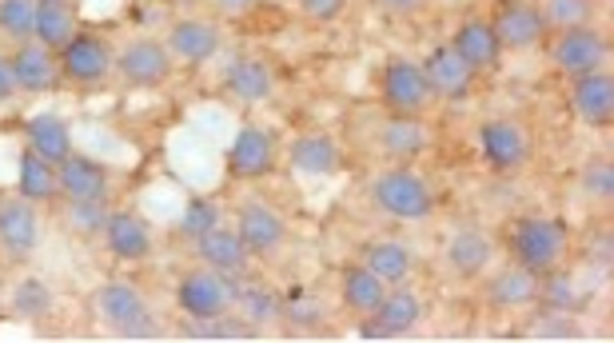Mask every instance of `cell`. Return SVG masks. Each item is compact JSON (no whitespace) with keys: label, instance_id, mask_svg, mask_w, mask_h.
Masks as SVG:
<instances>
[{"label":"cell","instance_id":"obj_30","mask_svg":"<svg viewBox=\"0 0 614 343\" xmlns=\"http://www.w3.org/2000/svg\"><path fill=\"white\" fill-rule=\"evenodd\" d=\"M486 299L495 308H527V304L538 299V276L515 263V267H507V272H499V276L491 279Z\"/></svg>","mask_w":614,"mask_h":343},{"label":"cell","instance_id":"obj_19","mask_svg":"<svg viewBox=\"0 0 614 343\" xmlns=\"http://www.w3.org/2000/svg\"><path fill=\"white\" fill-rule=\"evenodd\" d=\"M451 49L467 60L475 72H495L499 68V36H495V28H491V20H463L459 28H455V40Z\"/></svg>","mask_w":614,"mask_h":343},{"label":"cell","instance_id":"obj_33","mask_svg":"<svg viewBox=\"0 0 614 343\" xmlns=\"http://www.w3.org/2000/svg\"><path fill=\"white\" fill-rule=\"evenodd\" d=\"M598 0H538V17L547 24V33H566V28H582L595 24Z\"/></svg>","mask_w":614,"mask_h":343},{"label":"cell","instance_id":"obj_8","mask_svg":"<svg viewBox=\"0 0 614 343\" xmlns=\"http://www.w3.org/2000/svg\"><path fill=\"white\" fill-rule=\"evenodd\" d=\"M479 148H483V160L495 172H518L523 164L531 160V136L518 120H483L479 124Z\"/></svg>","mask_w":614,"mask_h":343},{"label":"cell","instance_id":"obj_21","mask_svg":"<svg viewBox=\"0 0 614 343\" xmlns=\"http://www.w3.org/2000/svg\"><path fill=\"white\" fill-rule=\"evenodd\" d=\"M272 164H275V148H272V136L263 128H243L236 136L231 152H227L231 176H243V180H256L263 172H272Z\"/></svg>","mask_w":614,"mask_h":343},{"label":"cell","instance_id":"obj_34","mask_svg":"<svg viewBox=\"0 0 614 343\" xmlns=\"http://www.w3.org/2000/svg\"><path fill=\"white\" fill-rule=\"evenodd\" d=\"M64 224H68V231L80 236V240L104 236L108 208H104V200H68L64 204Z\"/></svg>","mask_w":614,"mask_h":343},{"label":"cell","instance_id":"obj_7","mask_svg":"<svg viewBox=\"0 0 614 343\" xmlns=\"http://www.w3.org/2000/svg\"><path fill=\"white\" fill-rule=\"evenodd\" d=\"M112 64L124 76V84H132V88H160L172 76V56L164 49V40H152V36L128 40L112 56Z\"/></svg>","mask_w":614,"mask_h":343},{"label":"cell","instance_id":"obj_38","mask_svg":"<svg viewBox=\"0 0 614 343\" xmlns=\"http://www.w3.org/2000/svg\"><path fill=\"white\" fill-rule=\"evenodd\" d=\"M49 304H52V295L40 279H20L17 295H12V308H17L20 315H44Z\"/></svg>","mask_w":614,"mask_h":343},{"label":"cell","instance_id":"obj_29","mask_svg":"<svg viewBox=\"0 0 614 343\" xmlns=\"http://www.w3.org/2000/svg\"><path fill=\"white\" fill-rule=\"evenodd\" d=\"M28 148L36 156H44L49 164H56L72 152V132L56 112H40L28 120Z\"/></svg>","mask_w":614,"mask_h":343},{"label":"cell","instance_id":"obj_1","mask_svg":"<svg viewBox=\"0 0 614 343\" xmlns=\"http://www.w3.org/2000/svg\"><path fill=\"white\" fill-rule=\"evenodd\" d=\"M566 228L550 216H523L511 228V256L518 267H527L534 276H550L559 272V263L566 260Z\"/></svg>","mask_w":614,"mask_h":343},{"label":"cell","instance_id":"obj_28","mask_svg":"<svg viewBox=\"0 0 614 343\" xmlns=\"http://www.w3.org/2000/svg\"><path fill=\"white\" fill-rule=\"evenodd\" d=\"M224 84H227V92L236 100H243V104H259V100L272 96V88H275L272 68L263 60H256V56H240L236 64L227 68Z\"/></svg>","mask_w":614,"mask_h":343},{"label":"cell","instance_id":"obj_40","mask_svg":"<svg viewBox=\"0 0 614 343\" xmlns=\"http://www.w3.org/2000/svg\"><path fill=\"white\" fill-rule=\"evenodd\" d=\"M295 8L304 12L307 20H319V24H327V20H335L347 12V0H295Z\"/></svg>","mask_w":614,"mask_h":343},{"label":"cell","instance_id":"obj_23","mask_svg":"<svg viewBox=\"0 0 614 343\" xmlns=\"http://www.w3.org/2000/svg\"><path fill=\"white\" fill-rule=\"evenodd\" d=\"M80 36V24H76V12L68 0H40L36 4V24H33V40H40L44 49L60 52L64 44H72Z\"/></svg>","mask_w":614,"mask_h":343},{"label":"cell","instance_id":"obj_35","mask_svg":"<svg viewBox=\"0 0 614 343\" xmlns=\"http://www.w3.org/2000/svg\"><path fill=\"white\" fill-rule=\"evenodd\" d=\"M36 4L40 0H0V33L12 40H28L36 24Z\"/></svg>","mask_w":614,"mask_h":343},{"label":"cell","instance_id":"obj_26","mask_svg":"<svg viewBox=\"0 0 614 343\" xmlns=\"http://www.w3.org/2000/svg\"><path fill=\"white\" fill-rule=\"evenodd\" d=\"M340 295H343V308H347V311H356V315H371V311L379 308V299L387 295V283L375 276L371 267L351 263V267H343Z\"/></svg>","mask_w":614,"mask_h":343},{"label":"cell","instance_id":"obj_10","mask_svg":"<svg viewBox=\"0 0 614 343\" xmlns=\"http://www.w3.org/2000/svg\"><path fill=\"white\" fill-rule=\"evenodd\" d=\"M423 319V304L411 288H391L379 308L371 311V324H363V335L367 340H399V335H411Z\"/></svg>","mask_w":614,"mask_h":343},{"label":"cell","instance_id":"obj_43","mask_svg":"<svg viewBox=\"0 0 614 343\" xmlns=\"http://www.w3.org/2000/svg\"><path fill=\"white\" fill-rule=\"evenodd\" d=\"M211 8L224 12V17H247L256 8V0H211Z\"/></svg>","mask_w":614,"mask_h":343},{"label":"cell","instance_id":"obj_3","mask_svg":"<svg viewBox=\"0 0 614 343\" xmlns=\"http://www.w3.org/2000/svg\"><path fill=\"white\" fill-rule=\"evenodd\" d=\"M96 308H100V319L112 327L120 340H156L160 335L156 324H152L148 299L128 279H108L96 292Z\"/></svg>","mask_w":614,"mask_h":343},{"label":"cell","instance_id":"obj_18","mask_svg":"<svg viewBox=\"0 0 614 343\" xmlns=\"http://www.w3.org/2000/svg\"><path fill=\"white\" fill-rule=\"evenodd\" d=\"M240 240L247 244V252H259V256H267V252H275V247H283V240H288V220L275 212V208H267V204H243L240 208Z\"/></svg>","mask_w":614,"mask_h":343},{"label":"cell","instance_id":"obj_11","mask_svg":"<svg viewBox=\"0 0 614 343\" xmlns=\"http://www.w3.org/2000/svg\"><path fill=\"white\" fill-rule=\"evenodd\" d=\"M220 44H224L220 24H216V20H200V17L176 20V24L168 28V40H164L168 56L179 60V64H204V60H211V56L220 52Z\"/></svg>","mask_w":614,"mask_h":343},{"label":"cell","instance_id":"obj_20","mask_svg":"<svg viewBox=\"0 0 614 343\" xmlns=\"http://www.w3.org/2000/svg\"><path fill=\"white\" fill-rule=\"evenodd\" d=\"M288 160L295 172H304V176H331V172H340V144L324 136V132H307V136H295L288 148Z\"/></svg>","mask_w":614,"mask_h":343},{"label":"cell","instance_id":"obj_25","mask_svg":"<svg viewBox=\"0 0 614 343\" xmlns=\"http://www.w3.org/2000/svg\"><path fill=\"white\" fill-rule=\"evenodd\" d=\"M423 148H427V128H423L419 116H395L383 120L379 128V152L387 160H415Z\"/></svg>","mask_w":614,"mask_h":343},{"label":"cell","instance_id":"obj_41","mask_svg":"<svg viewBox=\"0 0 614 343\" xmlns=\"http://www.w3.org/2000/svg\"><path fill=\"white\" fill-rule=\"evenodd\" d=\"M17 76H12V60L8 56H0V104H12L17 100Z\"/></svg>","mask_w":614,"mask_h":343},{"label":"cell","instance_id":"obj_17","mask_svg":"<svg viewBox=\"0 0 614 343\" xmlns=\"http://www.w3.org/2000/svg\"><path fill=\"white\" fill-rule=\"evenodd\" d=\"M12 60V76H17V88L24 92H49L52 84L60 80V60H56V52L44 49L40 40H20L17 52L8 56Z\"/></svg>","mask_w":614,"mask_h":343},{"label":"cell","instance_id":"obj_9","mask_svg":"<svg viewBox=\"0 0 614 343\" xmlns=\"http://www.w3.org/2000/svg\"><path fill=\"white\" fill-rule=\"evenodd\" d=\"M491 28L499 36V49L511 52H527L547 40V24L538 17V4H531V0H502L495 8Z\"/></svg>","mask_w":614,"mask_h":343},{"label":"cell","instance_id":"obj_4","mask_svg":"<svg viewBox=\"0 0 614 343\" xmlns=\"http://www.w3.org/2000/svg\"><path fill=\"white\" fill-rule=\"evenodd\" d=\"M176 304L195 319H211V315H224V311L236 308V283L216 272V267H192L184 272L176 283Z\"/></svg>","mask_w":614,"mask_h":343},{"label":"cell","instance_id":"obj_42","mask_svg":"<svg viewBox=\"0 0 614 343\" xmlns=\"http://www.w3.org/2000/svg\"><path fill=\"white\" fill-rule=\"evenodd\" d=\"M379 4L387 8L391 17H419L427 8V0H379Z\"/></svg>","mask_w":614,"mask_h":343},{"label":"cell","instance_id":"obj_14","mask_svg":"<svg viewBox=\"0 0 614 343\" xmlns=\"http://www.w3.org/2000/svg\"><path fill=\"white\" fill-rule=\"evenodd\" d=\"M570 108H574V116H579L582 124H590V128L611 124V116H614V80H611V72L598 68V72L574 76V84H570Z\"/></svg>","mask_w":614,"mask_h":343},{"label":"cell","instance_id":"obj_15","mask_svg":"<svg viewBox=\"0 0 614 343\" xmlns=\"http://www.w3.org/2000/svg\"><path fill=\"white\" fill-rule=\"evenodd\" d=\"M40 240V216H36L33 200L24 196H4L0 200V247L8 256H28Z\"/></svg>","mask_w":614,"mask_h":343},{"label":"cell","instance_id":"obj_12","mask_svg":"<svg viewBox=\"0 0 614 343\" xmlns=\"http://www.w3.org/2000/svg\"><path fill=\"white\" fill-rule=\"evenodd\" d=\"M423 76H427V84H431V92H435L439 100H463L471 96V88H475V68L459 56V52L451 49V44H439V49L427 52V60H423Z\"/></svg>","mask_w":614,"mask_h":343},{"label":"cell","instance_id":"obj_2","mask_svg":"<svg viewBox=\"0 0 614 343\" xmlns=\"http://www.w3.org/2000/svg\"><path fill=\"white\" fill-rule=\"evenodd\" d=\"M371 200H375L379 212L395 216V220H423V216H431V208H435L431 184L423 180L419 172L403 168V164L383 168V172L375 176L371 180Z\"/></svg>","mask_w":614,"mask_h":343},{"label":"cell","instance_id":"obj_37","mask_svg":"<svg viewBox=\"0 0 614 343\" xmlns=\"http://www.w3.org/2000/svg\"><path fill=\"white\" fill-rule=\"evenodd\" d=\"M216 224H220V208H216L211 200H192L188 212H184V220H179V231H184L188 240H200V236H208Z\"/></svg>","mask_w":614,"mask_h":343},{"label":"cell","instance_id":"obj_5","mask_svg":"<svg viewBox=\"0 0 614 343\" xmlns=\"http://www.w3.org/2000/svg\"><path fill=\"white\" fill-rule=\"evenodd\" d=\"M379 96L387 104V112L395 116H419L435 92H431V84L423 76V68L415 60H403V56H391L383 72H379Z\"/></svg>","mask_w":614,"mask_h":343},{"label":"cell","instance_id":"obj_16","mask_svg":"<svg viewBox=\"0 0 614 343\" xmlns=\"http://www.w3.org/2000/svg\"><path fill=\"white\" fill-rule=\"evenodd\" d=\"M56 192L64 200H104L108 196V172L80 152H68L64 160H56Z\"/></svg>","mask_w":614,"mask_h":343},{"label":"cell","instance_id":"obj_22","mask_svg":"<svg viewBox=\"0 0 614 343\" xmlns=\"http://www.w3.org/2000/svg\"><path fill=\"white\" fill-rule=\"evenodd\" d=\"M104 240L116 260H144L152 256V231L136 212H112L104 224Z\"/></svg>","mask_w":614,"mask_h":343},{"label":"cell","instance_id":"obj_39","mask_svg":"<svg viewBox=\"0 0 614 343\" xmlns=\"http://www.w3.org/2000/svg\"><path fill=\"white\" fill-rule=\"evenodd\" d=\"M538 295L547 299L550 308H563V311H574L582 304V295L574 292V283H570L566 276H554V272H550L547 288H538Z\"/></svg>","mask_w":614,"mask_h":343},{"label":"cell","instance_id":"obj_27","mask_svg":"<svg viewBox=\"0 0 614 343\" xmlns=\"http://www.w3.org/2000/svg\"><path fill=\"white\" fill-rule=\"evenodd\" d=\"M495 256V244L486 240L479 228H463L451 236V244H447V263H451L455 272L463 279H475L479 272H486V263Z\"/></svg>","mask_w":614,"mask_h":343},{"label":"cell","instance_id":"obj_24","mask_svg":"<svg viewBox=\"0 0 614 343\" xmlns=\"http://www.w3.org/2000/svg\"><path fill=\"white\" fill-rule=\"evenodd\" d=\"M195 256H200V263H208V267L224 272V276L247 267V244L240 240V231L220 228V224H216L208 236H200V240H195Z\"/></svg>","mask_w":614,"mask_h":343},{"label":"cell","instance_id":"obj_13","mask_svg":"<svg viewBox=\"0 0 614 343\" xmlns=\"http://www.w3.org/2000/svg\"><path fill=\"white\" fill-rule=\"evenodd\" d=\"M56 60L72 84H100L112 72V49L100 36H76L72 44L56 52Z\"/></svg>","mask_w":614,"mask_h":343},{"label":"cell","instance_id":"obj_31","mask_svg":"<svg viewBox=\"0 0 614 343\" xmlns=\"http://www.w3.org/2000/svg\"><path fill=\"white\" fill-rule=\"evenodd\" d=\"M411 247L395 244V240H375L363 247V267H371L383 283H403L411 276Z\"/></svg>","mask_w":614,"mask_h":343},{"label":"cell","instance_id":"obj_36","mask_svg":"<svg viewBox=\"0 0 614 343\" xmlns=\"http://www.w3.org/2000/svg\"><path fill=\"white\" fill-rule=\"evenodd\" d=\"M582 192H586V200L590 204H611V196H614V168H611V160H595V164H586L582 168Z\"/></svg>","mask_w":614,"mask_h":343},{"label":"cell","instance_id":"obj_32","mask_svg":"<svg viewBox=\"0 0 614 343\" xmlns=\"http://www.w3.org/2000/svg\"><path fill=\"white\" fill-rule=\"evenodd\" d=\"M20 196L33 200V204L56 196V164L36 156L33 148L20 152Z\"/></svg>","mask_w":614,"mask_h":343},{"label":"cell","instance_id":"obj_6","mask_svg":"<svg viewBox=\"0 0 614 343\" xmlns=\"http://www.w3.org/2000/svg\"><path fill=\"white\" fill-rule=\"evenodd\" d=\"M606 56H611V40L602 28L595 24H582V28H566V33L554 36V44H550V60L554 68L563 72V76H586V72H598V68L606 64Z\"/></svg>","mask_w":614,"mask_h":343}]
</instances>
